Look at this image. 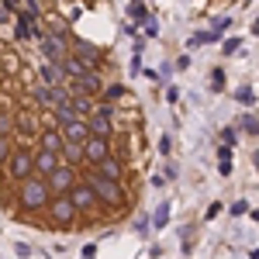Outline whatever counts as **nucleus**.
Listing matches in <instances>:
<instances>
[{
	"label": "nucleus",
	"instance_id": "obj_1",
	"mask_svg": "<svg viewBox=\"0 0 259 259\" xmlns=\"http://www.w3.org/2000/svg\"><path fill=\"white\" fill-rule=\"evenodd\" d=\"M80 180L97 194V200L104 204V207H118V211H124L128 207V187L124 183H118V180H107V177H100L97 169H83Z\"/></svg>",
	"mask_w": 259,
	"mask_h": 259
},
{
	"label": "nucleus",
	"instance_id": "obj_2",
	"mask_svg": "<svg viewBox=\"0 0 259 259\" xmlns=\"http://www.w3.org/2000/svg\"><path fill=\"white\" fill-rule=\"evenodd\" d=\"M52 200L49 194V187H45V180L38 177H28L18 183V194H14V204H21V211L24 214H35V211H45V204Z\"/></svg>",
	"mask_w": 259,
	"mask_h": 259
},
{
	"label": "nucleus",
	"instance_id": "obj_3",
	"mask_svg": "<svg viewBox=\"0 0 259 259\" xmlns=\"http://www.w3.org/2000/svg\"><path fill=\"white\" fill-rule=\"evenodd\" d=\"M4 173H7V183H21V180L31 177V149H28V142H18L14 149H11V156L4 162Z\"/></svg>",
	"mask_w": 259,
	"mask_h": 259
},
{
	"label": "nucleus",
	"instance_id": "obj_4",
	"mask_svg": "<svg viewBox=\"0 0 259 259\" xmlns=\"http://www.w3.org/2000/svg\"><path fill=\"white\" fill-rule=\"evenodd\" d=\"M66 197H69V204L76 207V218H90V221L100 218V207H104V204L97 200V194H94L83 180L73 187V190H69V194H66Z\"/></svg>",
	"mask_w": 259,
	"mask_h": 259
},
{
	"label": "nucleus",
	"instance_id": "obj_5",
	"mask_svg": "<svg viewBox=\"0 0 259 259\" xmlns=\"http://www.w3.org/2000/svg\"><path fill=\"white\" fill-rule=\"evenodd\" d=\"M80 173H83V169H73V166H62V162H59V166H56V169L45 177V187H49V194H52V197H62V194H69V190L80 183Z\"/></svg>",
	"mask_w": 259,
	"mask_h": 259
},
{
	"label": "nucleus",
	"instance_id": "obj_6",
	"mask_svg": "<svg viewBox=\"0 0 259 259\" xmlns=\"http://www.w3.org/2000/svg\"><path fill=\"white\" fill-rule=\"evenodd\" d=\"M45 211H49V225H59V228H73L76 225V207L69 204L66 194L62 197H52L45 204Z\"/></svg>",
	"mask_w": 259,
	"mask_h": 259
},
{
	"label": "nucleus",
	"instance_id": "obj_7",
	"mask_svg": "<svg viewBox=\"0 0 259 259\" xmlns=\"http://www.w3.org/2000/svg\"><path fill=\"white\" fill-rule=\"evenodd\" d=\"M38 38V49H41V59L45 62H62L69 56V41L59 38V35H49V31H35Z\"/></svg>",
	"mask_w": 259,
	"mask_h": 259
},
{
	"label": "nucleus",
	"instance_id": "obj_8",
	"mask_svg": "<svg viewBox=\"0 0 259 259\" xmlns=\"http://www.w3.org/2000/svg\"><path fill=\"white\" fill-rule=\"evenodd\" d=\"M80 149H83V166H90V169L100 166L107 156H114V142H111V139H94V135H90Z\"/></svg>",
	"mask_w": 259,
	"mask_h": 259
},
{
	"label": "nucleus",
	"instance_id": "obj_9",
	"mask_svg": "<svg viewBox=\"0 0 259 259\" xmlns=\"http://www.w3.org/2000/svg\"><path fill=\"white\" fill-rule=\"evenodd\" d=\"M66 90H69V94H83V97L97 100L100 90H104V76H100L97 69H90V73H83V76H76V80H69Z\"/></svg>",
	"mask_w": 259,
	"mask_h": 259
},
{
	"label": "nucleus",
	"instance_id": "obj_10",
	"mask_svg": "<svg viewBox=\"0 0 259 259\" xmlns=\"http://www.w3.org/2000/svg\"><path fill=\"white\" fill-rule=\"evenodd\" d=\"M31 97H35V104H38V107H45V111H52V107H59V104H66V97H69V90H66V87H45V83H38V87L31 90Z\"/></svg>",
	"mask_w": 259,
	"mask_h": 259
},
{
	"label": "nucleus",
	"instance_id": "obj_11",
	"mask_svg": "<svg viewBox=\"0 0 259 259\" xmlns=\"http://www.w3.org/2000/svg\"><path fill=\"white\" fill-rule=\"evenodd\" d=\"M59 135L66 145H83V142L90 139V132H87V118H73L66 121V124H59Z\"/></svg>",
	"mask_w": 259,
	"mask_h": 259
},
{
	"label": "nucleus",
	"instance_id": "obj_12",
	"mask_svg": "<svg viewBox=\"0 0 259 259\" xmlns=\"http://www.w3.org/2000/svg\"><path fill=\"white\" fill-rule=\"evenodd\" d=\"M100 177H107V180H118V183H124L128 180V169H124V159L121 156H107V159L100 162V166H94Z\"/></svg>",
	"mask_w": 259,
	"mask_h": 259
},
{
	"label": "nucleus",
	"instance_id": "obj_13",
	"mask_svg": "<svg viewBox=\"0 0 259 259\" xmlns=\"http://www.w3.org/2000/svg\"><path fill=\"white\" fill-rule=\"evenodd\" d=\"M59 69H62V76H66V80H76V76H83V73H90L94 66H90L87 59H80V56H73V52H69V56L59 62Z\"/></svg>",
	"mask_w": 259,
	"mask_h": 259
},
{
	"label": "nucleus",
	"instance_id": "obj_14",
	"mask_svg": "<svg viewBox=\"0 0 259 259\" xmlns=\"http://www.w3.org/2000/svg\"><path fill=\"white\" fill-rule=\"evenodd\" d=\"M38 76H41V83L45 87H62V69H59V62H45L41 59V66H38Z\"/></svg>",
	"mask_w": 259,
	"mask_h": 259
},
{
	"label": "nucleus",
	"instance_id": "obj_15",
	"mask_svg": "<svg viewBox=\"0 0 259 259\" xmlns=\"http://www.w3.org/2000/svg\"><path fill=\"white\" fill-rule=\"evenodd\" d=\"M62 135H59V128H41L38 132V149H49V152H62Z\"/></svg>",
	"mask_w": 259,
	"mask_h": 259
},
{
	"label": "nucleus",
	"instance_id": "obj_16",
	"mask_svg": "<svg viewBox=\"0 0 259 259\" xmlns=\"http://www.w3.org/2000/svg\"><path fill=\"white\" fill-rule=\"evenodd\" d=\"M73 111H76V118H87L90 111H94V100L90 97H83V94H69V100H66Z\"/></svg>",
	"mask_w": 259,
	"mask_h": 259
},
{
	"label": "nucleus",
	"instance_id": "obj_17",
	"mask_svg": "<svg viewBox=\"0 0 259 259\" xmlns=\"http://www.w3.org/2000/svg\"><path fill=\"white\" fill-rule=\"evenodd\" d=\"M14 38H18V41H31V38H35L31 21H24L21 14H14Z\"/></svg>",
	"mask_w": 259,
	"mask_h": 259
},
{
	"label": "nucleus",
	"instance_id": "obj_18",
	"mask_svg": "<svg viewBox=\"0 0 259 259\" xmlns=\"http://www.w3.org/2000/svg\"><path fill=\"white\" fill-rule=\"evenodd\" d=\"M0 135L4 139H14V114L0 107Z\"/></svg>",
	"mask_w": 259,
	"mask_h": 259
},
{
	"label": "nucleus",
	"instance_id": "obj_19",
	"mask_svg": "<svg viewBox=\"0 0 259 259\" xmlns=\"http://www.w3.org/2000/svg\"><path fill=\"white\" fill-rule=\"evenodd\" d=\"M235 100L245 104V107H252V104H256V90H252V87H239V90H235Z\"/></svg>",
	"mask_w": 259,
	"mask_h": 259
},
{
	"label": "nucleus",
	"instance_id": "obj_20",
	"mask_svg": "<svg viewBox=\"0 0 259 259\" xmlns=\"http://www.w3.org/2000/svg\"><path fill=\"white\" fill-rule=\"evenodd\" d=\"M239 128H242V132H245V135H249V139H252V135H256V114L249 111V114H245V118L239 121Z\"/></svg>",
	"mask_w": 259,
	"mask_h": 259
},
{
	"label": "nucleus",
	"instance_id": "obj_21",
	"mask_svg": "<svg viewBox=\"0 0 259 259\" xmlns=\"http://www.w3.org/2000/svg\"><path fill=\"white\" fill-rule=\"evenodd\" d=\"M11 149H14V139H4V135H0V166L7 162V156H11Z\"/></svg>",
	"mask_w": 259,
	"mask_h": 259
},
{
	"label": "nucleus",
	"instance_id": "obj_22",
	"mask_svg": "<svg viewBox=\"0 0 259 259\" xmlns=\"http://www.w3.org/2000/svg\"><path fill=\"white\" fill-rule=\"evenodd\" d=\"M228 24H232V18H218V21H214V28H211V35H214V38L225 35V31H228Z\"/></svg>",
	"mask_w": 259,
	"mask_h": 259
},
{
	"label": "nucleus",
	"instance_id": "obj_23",
	"mask_svg": "<svg viewBox=\"0 0 259 259\" xmlns=\"http://www.w3.org/2000/svg\"><path fill=\"white\" fill-rule=\"evenodd\" d=\"M166 221H169V204H159V207H156V225H166Z\"/></svg>",
	"mask_w": 259,
	"mask_h": 259
},
{
	"label": "nucleus",
	"instance_id": "obj_24",
	"mask_svg": "<svg viewBox=\"0 0 259 259\" xmlns=\"http://www.w3.org/2000/svg\"><path fill=\"white\" fill-rule=\"evenodd\" d=\"M132 18H135V24L149 18V11H145V4H132Z\"/></svg>",
	"mask_w": 259,
	"mask_h": 259
},
{
	"label": "nucleus",
	"instance_id": "obj_25",
	"mask_svg": "<svg viewBox=\"0 0 259 259\" xmlns=\"http://www.w3.org/2000/svg\"><path fill=\"white\" fill-rule=\"evenodd\" d=\"M239 45H242V38H228L225 45H221V52H225V56H232V52H239Z\"/></svg>",
	"mask_w": 259,
	"mask_h": 259
},
{
	"label": "nucleus",
	"instance_id": "obj_26",
	"mask_svg": "<svg viewBox=\"0 0 259 259\" xmlns=\"http://www.w3.org/2000/svg\"><path fill=\"white\" fill-rule=\"evenodd\" d=\"M211 87H214V90L225 87V69H214V73H211Z\"/></svg>",
	"mask_w": 259,
	"mask_h": 259
},
{
	"label": "nucleus",
	"instance_id": "obj_27",
	"mask_svg": "<svg viewBox=\"0 0 259 259\" xmlns=\"http://www.w3.org/2000/svg\"><path fill=\"white\" fill-rule=\"evenodd\" d=\"M221 142L232 149V145H235V128H221Z\"/></svg>",
	"mask_w": 259,
	"mask_h": 259
},
{
	"label": "nucleus",
	"instance_id": "obj_28",
	"mask_svg": "<svg viewBox=\"0 0 259 259\" xmlns=\"http://www.w3.org/2000/svg\"><path fill=\"white\" fill-rule=\"evenodd\" d=\"M18 56H7V59H4V69H7V73H18Z\"/></svg>",
	"mask_w": 259,
	"mask_h": 259
},
{
	"label": "nucleus",
	"instance_id": "obj_29",
	"mask_svg": "<svg viewBox=\"0 0 259 259\" xmlns=\"http://www.w3.org/2000/svg\"><path fill=\"white\" fill-rule=\"evenodd\" d=\"M169 145H173V142H169V135H162V139H159V152H162V156H169V152H173Z\"/></svg>",
	"mask_w": 259,
	"mask_h": 259
},
{
	"label": "nucleus",
	"instance_id": "obj_30",
	"mask_svg": "<svg viewBox=\"0 0 259 259\" xmlns=\"http://www.w3.org/2000/svg\"><path fill=\"white\" fill-rule=\"evenodd\" d=\"M218 159L221 162H232V149H228V145H218Z\"/></svg>",
	"mask_w": 259,
	"mask_h": 259
},
{
	"label": "nucleus",
	"instance_id": "obj_31",
	"mask_svg": "<svg viewBox=\"0 0 259 259\" xmlns=\"http://www.w3.org/2000/svg\"><path fill=\"white\" fill-rule=\"evenodd\" d=\"M166 100H169V104H177V100H180V90H177V87H169V90H166Z\"/></svg>",
	"mask_w": 259,
	"mask_h": 259
},
{
	"label": "nucleus",
	"instance_id": "obj_32",
	"mask_svg": "<svg viewBox=\"0 0 259 259\" xmlns=\"http://www.w3.org/2000/svg\"><path fill=\"white\" fill-rule=\"evenodd\" d=\"M232 214H245V200H235L232 204Z\"/></svg>",
	"mask_w": 259,
	"mask_h": 259
},
{
	"label": "nucleus",
	"instance_id": "obj_33",
	"mask_svg": "<svg viewBox=\"0 0 259 259\" xmlns=\"http://www.w3.org/2000/svg\"><path fill=\"white\" fill-rule=\"evenodd\" d=\"M7 21H14V14H11L7 7H0V24H7Z\"/></svg>",
	"mask_w": 259,
	"mask_h": 259
},
{
	"label": "nucleus",
	"instance_id": "obj_34",
	"mask_svg": "<svg viewBox=\"0 0 259 259\" xmlns=\"http://www.w3.org/2000/svg\"><path fill=\"white\" fill-rule=\"evenodd\" d=\"M4 7H7V11L14 14V11H18V7H21V0H4Z\"/></svg>",
	"mask_w": 259,
	"mask_h": 259
}]
</instances>
